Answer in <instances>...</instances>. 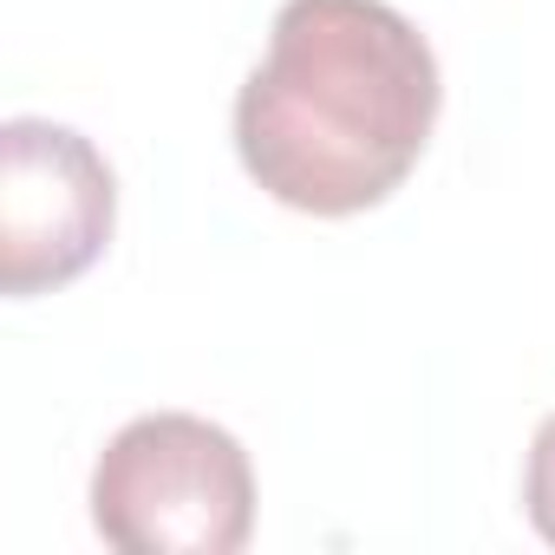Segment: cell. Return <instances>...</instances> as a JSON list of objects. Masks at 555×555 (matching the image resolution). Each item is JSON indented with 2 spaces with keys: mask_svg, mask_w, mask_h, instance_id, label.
<instances>
[{
  "mask_svg": "<svg viewBox=\"0 0 555 555\" xmlns=\"http://www.w3.org/2000/svg\"><path fill=\"white\" fill-rule=\"evenodd\" d=\"M0 170V288L27 301L79 282L118 222V177L99 144L53 118H8Z\"/></svg>",
  "mask_w": 555,
  "mask_h": 555,
  "instance_id": "3",
  "label": "cell"
},
{
  "mask_svg": "<svg viewBox=\"0 0 555 555\" xmlns=\"http://www.w3.org/2000/svg\"><path fill=\"white\" fill-rule=\"evenodd\" d=\"M438 105V53L399 8L282 0L235 92V157L301 216H360L418 170Z\"/></svg>",
  "mask_w": 555,
  "mask_h": 555,
  "instance_id": "1",
  "label": "cell"
},
{
  "mask_svg": "<svg viewBox=\"0 0 555 555\" xmlns=\"http://www.w3.org/2000/svg\"><path fill=\"white\" fill-rule=\"evenodd\" d=\"M92 529L125 555H235L255 529L248 451L196 412H144L92 464Z\"/></svg>",
  "mask_w": 555,
  "mask_h": 555,
  "instance_id": "2",
  "label": "cell"
},
{
  "mask_svg": "<svg viewBox=\"0 0 555 555\" xmlns=\"http://www.w3.org/2000/svg\"><path fill=\"white\" fill-rule=\"evenodd\" d=\"M522 509L535 522V535L555 548V412L535 425L529 438V470H522Z\"/></svg>",
  "mask_w": 555,
  "mask_h": 555,
  "instance_id": "4",
  "label": "cell"
}]
</instances>
